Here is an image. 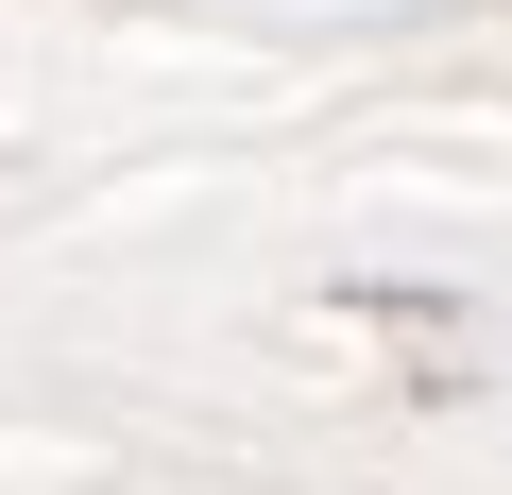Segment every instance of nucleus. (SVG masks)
<instances>
[{
  "label": "nucleus",
  "mask_w": 512,
  "mask_h": 495,
  "mask_svg": "<svg viewBox=\"0 0 512 495\" xmlns=\"http://www.w3.org/2000/svg\"><path fill=\"white\" fill-rule=\"evenodd\" d=\"M359 325H393V342L427 359V393H495V376H512V325H478V308H427V291H359Z\"/></svg>",
  "instance_id": "f257e3e1"
}]
</instances>
